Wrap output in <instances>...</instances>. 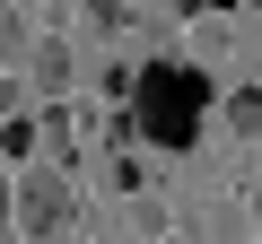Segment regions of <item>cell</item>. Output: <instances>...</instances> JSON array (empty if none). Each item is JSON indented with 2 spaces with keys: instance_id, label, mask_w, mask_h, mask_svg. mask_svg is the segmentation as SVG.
Returning a JSON list of instances; mask_svg holds the SVG:
<instances>
[{
  "instance_id": "6da1fadb",
  "label": "cell",
  "mask_w": 262,
  "mask_h": 244,
  "mask_svg": "<svg viewBox=\"0 0 262 244\" xmlns=\"http://www.w3.org/2000/svg\"><path fill=\"white\" fill-rule=\"evenodd\" d=\"M131 131H140L149 149H166V157H184L192 140H201V113H210V79L201 70H184V61H149V70H131Z\"/></svg>"
},
{
  "instance_id": "7a4b0ae2",
  "label": "cell",
  "mask_w": 262,
  "mask_h": 244,
  "mask_svg": "<svg viewBox=\"0 0 262 244\" xmlns=\"http://www.w3.org/2000/svg\"><path fill=\"white\" fill-rule=\"evenodd\" d=\"M70 218H79V192H70L61 175H27V183H18V227H27V235H61Z\"/></svg>"
},
{
  "instance_id": "3957f363",
  "label": "cell",
  "mask_w": 262,
  "mask_h": 244,
  "mask_svg": "<svg viewBox=\"0 0 262 244\" xmlns=\"http://www.w3.org/2000/svg\"><path fill=\"white\" fill-rule=\"evenodd\" d=\"M27 61H35V87H44V96L70 87V53H61V44H27Z\"/></svg>"
},
{
  "instance_id": "277c9868",
  "label": "cell",
  "mask_w": 262,
  "mask_h": 244,
  "mask_svg": "<svg viewBox=\"0 0 262 244\" xmlns=\"http://www.w3.org/2000/svg\"><path fill=\"white\" fill-rule=\"evenodd\" d=\"M0 61H27V9L0 0Z\"/></svg>"
},
{
  "instance_id": "5b68a950",
  "label": "cell",
  "mask_w": 262,
  "mask_h": 244,
  "mask_svg": "<svg viewBox=\"0 0 262 244\" xmlns=\"http://www.w3.org/2000/svg\"><path fill=\"white\" fill-rule=\"evenodd\" d=\"M219 113H227V122H236V131L253 140V131H262V87H236V96H227Z\"/></svg>"
}]
</instances>
